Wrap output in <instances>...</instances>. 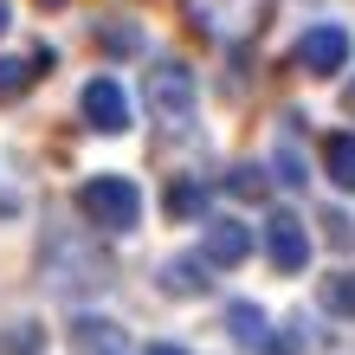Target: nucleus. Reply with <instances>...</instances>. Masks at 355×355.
I'll return each mask as SVG.
<instances>
[{
    "label": "nucleus",
    "mask_w": 355,
    "mask_h": 355,
    "mask_svg": "<svg viewBox=\"0 0 355 355\" xmlns=\"http://www.w3.org/2000/svg\"><path fill=\"white\" fill-rule=\"evenodd\" d=\"M78 214H85L91 226H103V233H130V226L142 220V187L123 181V175H91L85 187H78Z\"/></svg>",
    "instance_id": "obj_1"
},
{
    "label": "nucleus",
    "mask_w": 355,
    "mask_h": 355,
    "mask_svg": "<svg viewBox=\"0 0 355 355\" xmlns=\"http://www.w3.org/2000/svg\"><path fill=\"white\" fill-rule=\"evenodd\" d=\"M149 116L162 130H187L194 123V71L187 65H175V58L149 65Z\"/></svg>",
    "instance_id": "obj_2"
},
{
    "label": "nucleus",
    "mask_w": 355,
    "mask_h": 355,
    "mask_svg": "<svg viewBox=\"0 0 355 355\" xmlns=\"http://www.w3.org/2000/svg\"><path fill=\"white\" fill-rule=\"evenodd\" d=\"M46 271H52L58 291H97L103 278H110L103 252H91L85 239H52V245H46Z\"/></svg>",
    "instance_id": "obj_3"
},
{
    "label": "nucleus",
    "mask_w": 355,
    "mask_h": 355,
    "mask_svg": "<svg viewBox=\"0 0 355 355\" xmlns=\"http://www.w3.org/2000/svg\"><path fill=\"white\" fill-rule=\"evenodd\" d=\"M187 19L207 39H245L259 26V0H187Z\"/></svg>",
    "instance_id": "obj_4"
},
{
    "label": "nucleus",
    "mask_w": 355,
    "mask_h": 355,
    "mask_svg": "<svg viewBox=\"0 0 355 355\" xmlns=\"http://www.w3.org/2000/svg\"><path fill=\"white\" fill-rule=\"evenodd\" d=\"M85 123L97 136H123L136 123L130 116V91H123L116 78H91V85H85Z\"/></svg>",
    "instance_id": "obj_5"
},
{
    "label": "nucleus",
    "mask_w": 355,
    "mask_h": 355,
    "mask_svg": "<svg viewBox=\"0 0 355 355\" xmlns=\"http://www.w3.org/2000/svg\"><path fill=\"white\" fill-rule=\"evenodd\" d=\"M265 259H271V271H304L310 265V233H304L297 214H271L265 220Z\"/></svg>",
    "instance_id": "obj_6"
},
{
    "label": "nucleus",
    "mask_w": 355,
    "mask_h": 355,
    "mask_svg": "<svg viewBox=\"0 0 355 355\" xmlns=\"http://www.w3.org/2000/svg\"><path fill=\"white\" fill-rule=\"evenodd\" d=\"M291 58H297L310 78H329V71L349 65V33H343V26H310V33L297 39V52H291Z\"/></svg>",
    "instance_id": "obj_7"
},
{
    "label": "nucleus",
    "mask_w": 355,
    "mask_h": 355,
    "mask_svg": "<svg viewBox=\"0 0 355 355\" xmlns=\"http://www.w3.org/2000/svg\"><path fill=\"white\" fill-rule=\"evenodd\" d=\"M245 252H252V226L245 220H207V239H200L207 265H239Z\"/></svg>",
    "instance_id": "obj_8"
},
{
    "label": "nucleus",
    "mask_w": 355,
    "mask_h": 355,
    "mask_svg": "<svg viewBox=\"0 0 355 355\" xmlns=\"http://www.w3.org/2000/svg\"><path fill=\"white\" fill-rule=\"evenodd\" d=\"M168 297H200L207 284H214V271H207V259L200 252H181V259H168L162 265V278H155Z\"/></svg>",
    "instance_id": "obj_9"
},
{
    "label": "nucleus",
    "mask_w": 355,
    "mask_h": 355,
    "mask_svg": "<svg viewBox=\"0 0 355 355\" xmlns=\"http://www.w3.org/2000/svg\"><path fill=\"white\" fill-rule=\"evenodd\" d=\"M52 65V52H26V58H0V103H13V97H26L33 91V78Z\"/></svg>",
    "instance_id": "obj_10"
},
{
    "label": "nucleus",
    "mask_w": 355,
    "mask_h": 355,
    "mask_svg": "<svg viewBox=\"0 0 355 355\" xmlns=\"http://www.w3.org/2000/svg\"><path fill=\"white\" fill-rule=\"evenodd\" d=\"M323 168H329V181H336L343 194H355V136L349 130L323 136Z\"/></svg>",
    "instance_id": "obj_11"
},
{
    "label": "nucleus",
    "mask_w": 355,
    "mask_h": 355,
    "mask_svg": "<svg viewBox=\"0 0 355 355\" xmlns=\"http://www.w3.org/2000/svg\"><path fill=\"white\" fill-rule=\"evenodd\" d=\"M323 310L329 317H343V323H355V271H323Z\"/></svg>",
    "instance_id": "obj_12"
},
{
    "label": "nucleus",
    "mask_w": 355,
    "mask_h": 355,
    "mask_svg": "<svg viewBox=\"0 0 355 355\" xmlns=\"http://www.w3.org/2000/svg\"><path fill=\"white\" fill-rule=\"evenodd\" d=\"M226 329H233V343H252V349L271 336V329H265V310H259V304H245V297H239V304H226Z\"/></svg>",
    "instance_id": "obj_13"
},
{
    "label": "nucleus",
    "mask_w": 355,
    "mask_h": 355,
    "mask_svg": "<svg viewBox=\"0 0 355 355\" xmlns=\"http://www.w3.org/2000/svg\"><path fill=\"white\" fill-rule=\"evenodd\" d=\"M39 349H46V323L19 317L13 329H0V355H39Z\"/></svg>",
    "instance_id": "obj_14"
},
{
    "label": "nucleus",
    "mask_w": 355,
    "mask_h": 355,
    "mask_svg": "<svg viewBox=\"0 0 355 355\" xmlns=\"http://www.w3.org/2000/svg\"><path fill=\"white\" fill-rule=\"evenodd\" d=\"M162 200H168V220H200L207 214V187L200 181H175Z\"/></svg>",
    "instance_id": "obj_15"
},
{
    "label": "nucleus",
    "mask_w": 355,
    "mask_h": 355,
    "mask_svg": "<svg viewBox=\"0 0 355 355\" xmlns=\"http://www.w3.org/2000/svg\"><path fill=\"white\" fill-rule=\"evenodd\" d=\"M78 343H85L91 355H110V349H116V323H103V317H85V323H78Z\"/></svg>",
    "instance_id": "obj_16"
},
{
    "label": "nucleus",
    "mask_w": 355,
    "mask_h": 355,
    "mask_svg": "<svg viewBox=\"0 0 355 355\" xmlns=\"http://www.w3.org/2000/svg\"><path fill=\"white\" fill-rule=\"evenodd\" d=\"M226 194H233V200H265V175L259 168H233V175H226Z\"/></svg>",
    "instance_id": "obj_17"
},
{
    "label": "nucleus",
    "mask_w": 355,
    "mask_h": 355,
    "mask_svg": "<svg viewBox=\"0 0 355 355\" xmlns=\"http://www.w3.org/2000/svg\"><path fill=\"white\" fill-rule=\"evenodd\" d=\"M259 355H304V329H271L259 343Z\"/></svg>",
    "instance_id": "obj_18"
},
{
    "label": "nucleus",
    "mask_w": 355,
    "mask_h": 355,
    "mask_svg": "<svg viewBox=\"0 0 355 355\" xmlns=\"http://www.w3.org/2000/svg\"><path fill=\"white\" fill-rule=\"evenodd\" d=\"M142 355H187V349H181V343H149Z\"/></svg>",
    "instance_id": "obj_19"
},
{
    "label": "nucleus",
    "mask_w": 355,
    "mask_h": 355,
    "mask_svg": "<svg viewBox=\"0 0 355 355\" xmlns=\"http://www.w3.org/2000/svg\"><path fill=\"white\" fill-rule=\"evenodd\" d=\"M0 33H7V0H0Z\"/></svg>",
    "instance_id": "obj_20"
},
{
    "label": "nucleus",
    "mask_w": 355,
    "mask_h": 355,
    "mask_svg": "<svg viewBox=\"0 0 355 355\" xmlns=\"http://www.w3.org/2000/svg\"><path fill=\"white\" fill-rule=\"evenodd\" d=\"M39 7H65V0H39Z\"/></svg>",
    "instance_id": "obj_21"
},
{
    "label": "nucleus",
    "mask_w": 355,
    "mask_h": 355,
    "mask_svg": "<svg viewBox=\"0 0 355 355\" xmlns=\"http://www.w3.org/2000/svg\"><path fill=\"white\" fill-rule=\"evenodd\" d=\"M349 110H355V85H349Z\"/></svg>",
    "instance_id": "obj_22"
},
{
    "label": "nucleus",
    "mask_w": 355,
    "mask_h": 355,
    "mask_svg": "<svg viewBox=\"0 0 355 355\" xmlns=\"http://www.w3.org/2000/svg\"><path fill=\"white\" fill-rule=\"evenodd\" d=\"M110 355H116V349H110Z\"/></svg>",
    "instance_id": "obj_23"
}]
</instances>
